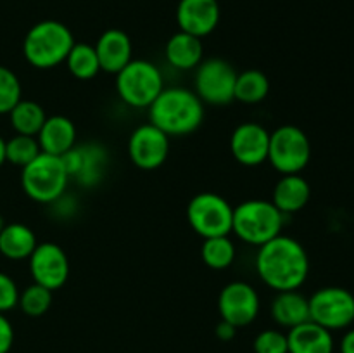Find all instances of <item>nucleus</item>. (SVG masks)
<instances>
[{
	"instance_id": "nucleus-22",
	"label": "nucleus",
	"mask_w": 354,
	"mask_h": 353,
	"mask_svg": "<svg viewBox=\"0 0 354 353\" xmlns=\"http://www.w3.org/2000/svg\"><path fill=\"white\" fill-rule=\"evenodd\" d=\"M311 197V187L301 173L282 175V179L273 187L272 203L283 215H292L303 210Z\"/></svg>"
},
{
	"instance_id": "nucleus-5",
	"label": "nucleus",
	"mask_w": 354,
	"mask_h": 353,
	"mask_svg": "<svg viewBox=\"0 0 354 353\" xmlns=\"http://www.w3.org/2000/svg\"><path fill=\"white\" fill-rule=\"evenodd\" d=\"M69 175L59 156L40 152L31 163L21 168V187L30 199L52 204L64 196Z\"/></svg>"
},
{
	"instance_id": "nucleus-8",
	"label": "nucleus",
	"mask_w": 354,
	"mask_h": 353,
	"mask_svg": "<svg viewBox=\"0 0 354 353\" xmlns=\"http://www.w3.org/2000/svg\"><path fill=\"white\" fill-rule=\"evenodd\" d=\"M187 220L190 227L203 239L232 234L234 208L216 192H199L189 201Z\"/></svg>"
},
{
	"instance_id": "nucleus-36",
	"label": "nucleus",
	"mask_w": 354,
	"mask_h": 353,
	"mask_svg": "<svg viewBox=\"0 0 354 353\" xmlns=\"http://www.w3.org/2000/svg\"><path fill=\"white\" fill-rule=\"evenodd\" d=\"M6 163V141L0 137V166Z\"/></svg>"
},
{
	"instance_id": "nucleus-32",
	"label": "nucleus",
	"mask_w": 354,
	"mask_h": 353,
	"mask_svg": "<svg viewBox=\"0 0 354 353\" xmlns=\"http://www.w3.org/2000/svg\"><path fill=\"white\" fill-rule=\"evenodd\" d=\"M17 301H19V289H17L16 282L12 277L0 272V314H6V311L16 308Z\"/></svg>"
},
{
	"instance_id": "nucleus-16",
	"label": "nucleus",
	"mask_w": 354,
	"mask_h": 353,
	"mask_svg": "<svg viewBox=\"0 0 354 353\" xmlns=\"http://www.w3.org/2000/svg\"><path fill=\"white\" fill-rule=\"evenodd\" d=\"M69 179H76L83 185H93L102 179L106 168V152L97 145H75L61 156Z\"/></svg>"
},
{
	"instance_id": "nucleus-24",
	"label": "nucleus",
	"mask_w": 354,
	"mask_h": 353,
	"mask_svg": "<svg viewBox=\"0 0 354 353\" xmlns=\"http://www.w3.org/2000/svg\"><path fill=\"white\" fill-rule=\"evenodd\" d=\"M9 118L16 134L37 137L40 128L44 127L45 120H47V114H45L44 107L38 102H35V100L21 99L12 107Z\"/></svg>"
},
{
	"instance_id": "nucleus-7",
	"label": "nucleus",
	"mask_w": 354,
	"mask_h": 353,
	"mask_svg": "<svg viewBox=\"0 0 354 353\" xmlns=\"http://www.w3.org/2000/svg\"><path fill=\"white\" fill-rule=\"evenodd\" d=\"M311 159V142L296 125H282L270 132L268 161L282 175L301 173Z\"/></svg>"
},
{
	"instance_id": "nucleus-15",
	"label": "nucleus",
	"mask_w": 354,
	"mask_h": 353,
	"mask_svg": "<svg viewBox=\"0 0 354 353\" xmlns=\"http://www.w3.org/2000/svg\"><path fill=\"white\" fill-rule=\"evenodd\" d=\"M218 0H180L176 7V23L180 31L204 38L216 30L220 23Z\"/></svg>"
},
{
	"instance_id": "nucleus-18",
	"label": "nucleus",
	"mask_w": 354,
	"mask_h": 353,
	"mask_svg": "<svg viewBox=\"0 0 354 353\" xmlns=\"http://www.w3.org/2000/svg\"><path fill=\"white\" fill-rule=\"evenodd\" d=\"M37 141L41 152L61 158L69 149L76 145L75 123L68 116H62V114L47 116L44 127L38 132Z\"/></svg>"
},
{
	"instance_id": "nucleus-19",
	"label": "nucleus",
	"mask_w": 354,
	"mask_h": 353,
	"mask_svg": "<svg viewBox=\"0 0 354 353\" xmlns=\"http://www.w3.org/2000/svg\"><path fill=\"white\" fill-rule=\"evenodd\" d=\"M289 353H334L332 331L308 320L287 332Z\"/></svg>"
},
{
	"instance_id": "nucleus-17",
	"label": "nucleus",
	"mask_w": 354,
	"mask_h": 353,
	"mask_svg": "<svg viewBox=\"0 0 354 353\" xmlns=\"http://www.w3.org/2000/svg\"><path fill=\"white\" fill-rule=\"evenodd\" d=\"M93 47L99 57L100 71L111 73V75H118L133 59L131 57L133 45H131L130 37L118 28L104 31Z\"/></svg>"
},
{
	"instance_id": "nucleus-14",
	"label": "nucleus",
	"mask_w": 354,
	"mask_h": 353,
	"mask_svg": "<svg viewBox=\"0 0 354 353\" xmlns=\"http://www.w3.org/2000/svg\"><path fill=\"white\" fill-rule=\"evenodd\" d=\"M270 132L256 121H244L232 132L230 151L242 166H259L268 161Z\"/></svg>"
},
{
	"instance_id": "nucleus-29",
	"label": "nucleus",
	"mask_w": 354,
	"mask_h": 353,
	"mask_svg": "<svg viewBox=\"0 0 354 353\" xmlns=\"http://www.w3.org/2000/svg\"><path fill=\"white\" fill-rule=\"evenodd\" d=\"M17 305L28 317H41L47 314L52 305V291L33 282L23 293H19Z\"/></svg>"
},
{
	"instance_id": "nucleus-21",
	"label": "nucleus",
	"mask_w": 354,
	"mask_h": 353,
	"mask_svg": "<svg viewBox=\"0 0 354 353\" xmlns=\"http://www.w3.org/2000/svg\"><path fill=\"white\" fill-rule=\"evenodd\" d=\"M165 54L166 61L175 69H180V71L196 69L204 59L203 38H197L185 31H176L169 37Z\"/></svg>"
},
{
	"instance_id": "nucleus-35",
	"label": "nucleus",
	"mask_w": 354,
	"mask_h": 353,
	"mask_svg": "<svg viewBox=\"0 0 354 353\" xmlns=\"http://www.w3.org/2000/svg\"><path fill=\"white\" fill-rule=\"evenodd\" d=\"M341 353H354V329L346 332L341 339Z\"/></svg>"
},
{
	"instance_id": "nucleus-9",
	"label": "nucleus",
	"mask_w": 354,
	"mask_h": 353,
	"mask_svg": "<svg viewBox=\"0 0 354 353\" xmlns=\"http://www.w3.org/2000/svg\"><path fill=\"white\" fill-rule=\"evenodd\" d=\"M235 80L237 71L221 57L203 59L196 68L194 92L204 104L227 106L235 100Z\"/></svg>"
},
{
	"instance_id": "nucleus-12",
	"label": "nucleus",
	"mask_w": 354,
	"mask_h": 353,
	"mask_svg": "<svg viewBox=\"0 0 354 353\" xmlns=\"http://www.w3.org/2000/svg\"><path fill=\"white\" fill-rule=\"evenodd\" d=\"M169 154V137L158 128L149 123L135 128L128 138V156L131 163L140 170H158L166 163Z\"/></svg>"
},
{
	"instance_id": "nucleus-3",
	"label": "nucleus",
	"mask_w": 354,
	"mask_h": 353,
	"mask_svg": "<svg viewBox=\"0 0 354 353\" xmlns=\"http://www.w3.org/2000/svg\"><path fill=\"white\" fill-rule=\"evenodd\" d=\"M75 45L71 30L61 21H40L30 28L23 42L24 59L37 69L62 64Z\"/></svg>"
},
{
	"instance_id": "nucleus-2",
	"label": "nucleus",
	"mask_w": 354,
	"mask_h": 353,
	"mask_svg": "<svg viewBox=\"0 0 354 353\" xmlns=\"http://www.w3.org/2000/svg\"><path fill=\"white\" fill-rule=\"evenodd\" d=\"M147 109L149 121L168 137L194 134L204 121V102L194 90L183 87L162 89Z\"/></svg>"
},
{
	"instance_id": "nucleus-33",
	"label": "nucleus",
	"mask_w": 354,
	"mask_h": 353,
	"mask_svg": "<svg viewBox=\"0 0 354 353\" xmlns=\"http://www.w3.org/2000/svg\"><path fill=\"white\" fill-rule=\"evenodd\" d=\"M14 343V329L9 318L0 314V353H9Z\"/></svg>"
},
{
	"instance_id": "nucleus-37",
	"label": "nucleus",
	"mask_w": 354,
	"mask_h": 353,
	"mask_svg": "<svg viewBox=\"0 0 354 353\" xmlns=\"http://www.w3.org/2000/svg\"><path fill=\"white\" fill-rule=\"evenodd\" d=\"M6 225L7 224H6V221H3V217H2V215H0V232H2V228L6 227Z\"/></svg>"
},
{
	"instance_id": "nucleus-20",
	"label": "nucleus",
	"mask_w": 354,
	"mask_h": 353,
	"mask_svg": "<svg viewBox=\"0 0 354 353\" xmlns=\"http://www.w3.org/2000/svg\"><path fill=\"white\" fill-rule=\"evenodd\" d=\"M270 315L280 327L292 329L310 320V301L299 289L279 291L270 305Z\"/></svg>"
},
{
	"instance_id": "nucleus-27",
	"label": "nucleus",
	"mask_w": 354,
	"mask_h": 353,
	"mask_svg": "<svg viewBox=\"0 0 354 353\" xmlns=\"http://www.w3.org/2000/svg\"><path fill=\"white\" fill-rule=\"evenodd\" d=\"M235 244L230 235H218V237L204 239L201 248V258L209 269L225 270L235 262Z\"/></svg>"
},
{
	"instance_id": "nucleus-1",
	"label": "nucleus",
	"mask_w": 354,
	"mask_h": 353,
	"mask_svg": "<svg viewBox=\"0 0 354 353\" xmlns=\"http://www.w3.org/2000/svg\"><path fill=\"white\" fill-rule=\"evenodd\" d=\"M256 272L275 293L299 289L310 273V258L299 241L280 234L259 246Z\"/></svg>"
},
{
	"instance_id": "nucleus-28",
	"label": "nucleus",
	"mask_w": 354,
	"mask_h": 353,
	"mask_svg": "<svg viewBox=\"0 0 354 353\" xmlns=\"http://www.w3.org/2000/svg\"><path fill=\"white\" fill-rule=\"evenodd\" d=\"M40 152L37 137L16 134L12 138L6 141V161H9L14 166H19V168H24Z\"/></svg>"
},
{
	"instance_id": "nucleus-11",
	"label": "nucleus",
	"mask_w": 354,
	"mask_h": 353,
	"mask_svg": "<svg viewBox=\"0 0 354 353\" xmlns=\"http://www.w3.org/2000/svg\"><path fill=\"white\" fill-rule=\"evenodd\" d=\"M218 311L221 320L237 329L252 324L259 314L258 291L244 280L228 282L218 294Z\"/></svg>"
},
{
	"instance_id": "nucleus-34",
	"label": "nucleus",
	"mask_w": 354,
	"mask_h": 353,
	"mask_svg": "<svg viewBox=\"0 0 354 353\" xmlns=\"http://www.w3.org/2000/svg\"><path fill=\"white\" fill-rule=\"evenodd\" d=\"M235 332H237V327H234V325L228 324V322L225 320H221L220 324L214 327V334H216V338L221 339V341H230V339H234Z\"/></svg>"
},
{
	"instance_id": "nucleus-31",
	"label": "nucleus",
	"mask_w": 354,
	"mask_h": 353,
	"mask_svg": "<svg viewBox=\"0 0 354 353\" xmlns=\"http://www.w3.org/2000/svg\"><path fill=\"white\" fill-rule=\"evenodd\" d=\"M254 353H289L287 334L277 329H265L252 341Z\"/></svg>"
},
{
	"instance_id": "nucleus-30",
	"label": "nucleus",
	"mask_w": 354,
	"mask_h": 353,
	"mask_svg": "<svg viewBox=\"0 0 354 353\" xmlns=\"http://www.w3.org/2000/svg\"><path fill=\"white\" fill-rule=\"evenodd\" d=\"M23 87L12 69L0 66V114H9L21 100Z\"/></svg>"
},
{
	"instance_id": "nucleus-25",
	"label": "nucleus",
	"mask_w": 354,
	"mask_h": 353,
	"mask_svg": "<svg viewBox=\"0 0 354 353\" xmlns=\"http://www.w3.org/2000/svg\"><path fill=\"white\" fill-rule=\"evenodd\" d=\"M270 93V80L259 69H245L237 73L235 80V100L244 104H258Z\"/></svg>"
},
{
	"instance_id": "nucleus-13",
	"label": "nucleus",
	"mask_w": 354,
	"mask_h": 353,
	"mask_svg": "<svg viewBox=\"0 0 354 353\" xmlns=\"http://www.w3.org/2000/svg\"><path fill=\"white\" fill-rule=\"evenodd\" d=\"M33 282L47 287L52 293L61 289L69 279V260L64 249L55 242H38L30 258Z\"/></svg>"
},
{
	"instance_id": "nucleus-10",
	"label": "nucleus",
	"mask_w": 354,
	"mask_h": 353,
	"mask_svg": "<svg viewBox=\"0 0 354 353\" xmlns=\"http://www.w3.org/2000/svg\"><path fill=\"white\" fill-rule=\"evenodd\" d=\"M310 320L317 322L328 331L346 329L354 322V296L339 286H327L308 298Z\"/></svg>"
},
{
	"instance_id": "nucleus-6",
	"label": "nucleus",
	"mask_w": 354,
	"mask_h": 353,
	"mask_svg": "<svg viewBox=\"0 0 354 353\" xmlns=\"http://www.w3.org/2000/svg\"><path fill=\"white\" fill-rule=\"evenodd\" d=\"M162 89L161 69L145 59H131L116 75L118 96L130 107H149Z\"/></svg>"
},
{
	"instance_id": "nucleus-23",
	"label": "nucleus",
	"mask_w": 354,
	"mask_h": 353,
	"mask_svg": "<svg viewBox=\"0 0 354 353\" xmlns=\"http://www.w3.org/2000/svg\"><path fill=\"white\" fill-rule=\"evenodd\" d=\"M37 244V235L24 224H7L0 232V253L14 262L30 258Z\"/></svg>"
},
{
	"instance_id": "nucleus-4",
	"label": "nucleus",
	"mask_w": 354,
	"mask_h": 353,
	"mask_svg": "<svg viewBox=\"0 0 354 353\" xmlns=\"http://www.w3.org/2000/svg\"><path fill=\"white\" fill-rule=\"evenodd\" d=\"M286 215L266 199H248L234 208L232 232L251 246H263L282 234Z\"/></svg>"
},
{
	"instance_id": "nucleus-26",
	"label": "nucleus",
	"mask_w": 354,
	"mask_h": 353,
	"mask_svg": "<svg viewBox=\"0 0 354 353\" xmlns=\"http://www.w3.org/2000/svg\"><path fill=\"white\" fill-rule=\"evenodd\" d=\"M64 62L68 66L69 73L76 80H92L100 73L95 47L90 44H83V42L82 44H76L75 42Z\"/></svg>"
}]
</instances>
